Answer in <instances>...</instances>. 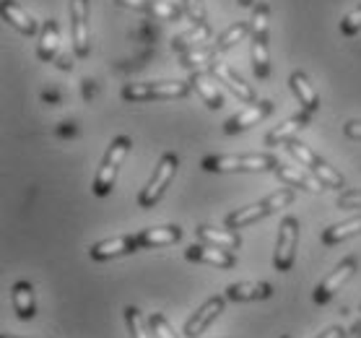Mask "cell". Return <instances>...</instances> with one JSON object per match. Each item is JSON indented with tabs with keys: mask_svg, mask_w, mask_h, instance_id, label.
<instances>
[{
	"mask_svg": "<svg viewBox=\"0 0 361 338\" xmlns=\"http://www.w3.org/2000/svg\"><path fill=\"white\" fill-rule=\"evenodd\" d=\"M219 52L221 50L216 47V42L214 44H203V47H195V50H190V52H182L180 66L188 68V71H200L203 66H214Z\"/></svg>",
	"mask_w": 361,
	"mask_h": 338,
	"instance_id": "obj_28",
	"label": "cell"
},
{
	"mask_svg": "<svg viewBox=\"0 0 361 338\" xmlns=\"http://www.w3.org/2000/svg\"><path fill=\"white\" fill-rule=\"evenodd\" d=\"M214 81H216L214 73H205V71H192V78H190L192 89L197 91V97L205 102V107L221 109L224 97H221V91H219V86H216Z\"/></svg>",
	"mask_w": 361,
	"mask_h": 338,
	"instance_id": "obj_19",
	"label": "cell"
},
{
	"mask_svg": "<svg viewBox=\"0 0 361 338\" xmlns=\"http://www.w3.org/2000/svg\"><path fill=\"white\" fill-rule=\"evenodd\" d=\"M268 34H271V8L268 3L252 6L250 18V37H252V73L265 81L271 76V50H268Z\"/></svg>",
	"mask_w": 361,
	"mask_h": 338,
	"instance_id": "obj_2",
	"label": "cell"
},
{
	"mask_svg": "<svg viewBox=\"0 0 361 338\" xmlns=\"http://www.w3.org/2000/svg\"><path fill=\"white\" fill-rule=\"evenodd\" d=\"M310 125V112H296L294 117H288V120H283V123L279 125V128H273L268 135H265V146H279V143H288V140H294V135L302 128H307Z\"/></svg>",
	"mask_w": 361,
	"mask_h": 338,
	"instance_id": "obj_22",
	"label": "cell"
},
{
	"mask_svg": "<svg viewBox=\"0 0 361 338\" xmlns=\"http://www.w3.org/2000/svg\"><path fill=\"white\" fill-rule=\"evenodd\" d=\"M130 146H133V140L128 138V135H117V138L109 143L107 154L102 159V167L97 169L94 185H91L97 198H107L109 193H112V188H115V182H117V172H120L125 157L130 154Z\"/></svg>",
	"mask_w": 361,
	"mask_h": 338,
	"instance_id": "obj_4",
	"label": "cell"
},
{
	"mask_svg": "<svg viewBox=\"0 0 361 338\" xmlns=\"http://www.w3.org/2000/svg\"><path fill=\"white\" fill-rule=\"evenodd\" d=\"M58 52H60V26L55 18H47L42 24L39 42H37V58L44 60V63H52V60L58 58Z\"/></svg>",
	"mask_w": 361,
	"mask_h": 338,
	"instance_id": "obj_21",
	"label": "cell"
},
{
	"mask_svg": "<svg viewBox=\"0 0 361 338\" xmlns=\"http://www.w3.org/2000/svg\"><path fill=\"white\" fill-rule=\"evenodd\" d=\"M288 83H291V91H294L296 102H299V107H302L304 112L312 115V112L320 109V97H317V91H314V86L310 83V78H307L304 71H294L291 78H288Z\"/></svg>",
	"mask_w": 361,
	"mask_h": 338,
	"instance_id": "obj_18",
	"label": "cell"
},
{
	"mask_svg": "<svg viewBox=\"0 0 361 338\" xmlns=\"http://www.w3.org/2000/svg\"><path fill=\"white\" fill-rule=\"evenodd\" d=\"M281 162L273 154H214L200 162L205 172H276Z\"/></svg>",
	"mask_w": 361,
	"mask_h": 338,
	"instance_id": "obj_1",
	"label": "cell"
},
{
	"mask_svg": "<svg viewBox=\"0 0 361 338\" xmlns=\"http://www.w3.org/2000/svg\"><path fill=\"white\" fill-rule=\"evenodd\" d=\"M343 338H361V320L359 322H353V328L345 333Z\"/></svg>",
	"mask_w": 361,
	"mask_h": 338,
	"instance_id": "obj_41",
	"label": "cell"
},
{
	"mask_svg": "<svg viewBox=\"0 0 361 338\" xmlns=\"http://www.w3.org/2000/svg\"><path fill=\"white\" fill-rule=\"evenodd\" d=\"M356 234H361V216H351V219H345L341 224H333V227L322 231L320 239L325 248H330V245H341V242L356 237Z\"/></svg>",
	"mask_w": 361,
	"mask_h": 338,
	"instance_id": "obj_26",
	"label": "cell"
},
{
	"mask_svg": "<svg viewBox=\"0 0 361 338\" xmlns=\"http://www.w3.org/2000/svg\"><path fill=\"white\" fill-rule=\"evenodd\" d=\"M224 305H226V297L205 299L203 305L197 307V313L188 320V325H185V333H188L190 338H197L205 328H208V325H211V322L216 320V318H219V315L224 313Z\"/></svg>",
	"mask_w": 361,
	"mask_h": 338,
	"instance_id": "obj_15",
	"label": "cell"
},
{
	"mask_svg": "<svg viewBox=\"0 0 361 338\" xmlns=\"http://www.w3.org/2000/svg\"><path fill=\"white\" fill-rule=\"evenodd\" d=\"M58 66L63 68V71H68V68H73V63H68V58H60V60H58Z\"/></svg>",
	"mask_w": 361,
	"mask_h": 338,
	"instance_id": "obj_43",
	"label": "cell"
},
{
	"mask_svg": "<svg viewBox=\"0 0 361 338\" xmlns=\"http://www.w3.org/2000/svg\"><path fill=\"white\" fill-rule=\"evenodd\" d=\"M271 112H273V102H268V99L255 102V104L245 107L242 112L231 115L229 120L224 123V133H226V135H237V133L247 131V128H252V125L263 123V120L271 115Z\"/></svg>",
	"mask_w": 361,
	"mask_h": 338,
	"instance_id": "obj_11",
	"label": "cell"
},
{
	"mask_svg": "<svg viewBox=\"0 0 361 338\" xmlns=\"http://www.w3.org/2000/svg\"><path fill=\"white\" fill-rule=\"evenodd\" d=\"M3 338H16V336H3Z\"/></svg>",
	"mask_w": 361,
	"mask_h": 338,
	"instance_id": "obj_45",
	"label": "cell"
},
{
	"mask_svg": "<svg viewBox=\"0 0 361 338\" xmlns=\"http://www.w3.org/2000/svg\"><path fill=\"white\" fill-rule=\"evenodd\" d=\"M338 208H343V211H353V208H361V190H345L338 195Z\"/></svg>",
	"mask_w": 361,
	"mask_h": 338,
	"instance_id": "obj_35",
	"label": "cell"
},
{
	"mask_svg": "<svg viewBox=\"0 0 361 338\" xmlns=\"http://www.w3.org/2000/svg\"><path fill=\"white\" fill-rule=\"evenodd\" d=\"M58 135H60V138H68V135H75V123H60Z\"/></svg>",
	"mask_w": 361,
	"mask_h": 338,
	"instance_id": "obj_38",
	"label": "cell"
},
{
	"mask_svg": "<svg viewBox=\"0 0 361 338\" xmlns=\"http://www.w3.org/2000/svg\"><path fill=\"white\" fill-rule=\"evenodd\" d=\"M294 198H296L294 188H279L276 193H271L268 198L257 200V203H252V206L231 211V214L226 216V227H229V229H245V227H252V224L263 222L265 216H271V214H276V211H281V208L291 206Z\"/></svg>",
	"mask_w": 361,
	"mask_h": 338,
	"instance_id": "obj_3",
	"label": "cell"
},
{
	"mask_svg": "<svg viewBox=\"0 0 361 338\" xmlns=\"http://www.w3.org/2000/svg\"><path fill=\"white\" fill-rule=\"evenodd\" d=\"M117 6L130 11H140V13H148V0H115Z\"/></svg>",
	"mask_w": 361,
	"mask_h": 338,
	"instance_id": "obj_36",
	"label": "cell"
},
{
	"mask_svg": "<svg viewBox=\"0 0 361 338\" xmlns=\"http://www.w3.org/2000/svg\"><path fill=\"white\" fill-rule=\"evenodd\" d=\"M140 245H138V234H120V237H112V239H102L97 245H91L89 255L91 260H109V258H120V255H130L135 253Z\"/></svg>",
	"mask_w": 361,
	"mask_h": 338,
	"instance_id": "obj_12",
	"label": "cell"
},
{
	"mask_svg": "<svg viewBox=\"0 0 361 338\" xmlns=\"http://www.w3.org/2000/svg\"><path fill=\"white\" fill-rule=\"evenodd\" d=\"M276 177H279L281 182H286L288 188H302V190H307V193H320V190H325V185H322L314 174L304 172L299 167L279 164L276 167Z\"/></svg>",
	"mask_w": 361,
	"mask_h": 338,
	"instance_id": "obj_20",
	"label": "cell"
},
{
	"mask_svg": "<svg viewBox=\"0 0 361 338\" xmlns=\"http://www.w3.org/2000/svg\"><path fill=\"white\" fill-rule=\"evenodd\" d=\"M286 151L296 159V162H299V164L307 167V169H310V172H312L314 177L325 185V188H336V190L343 188V174L336 172V169H333L325 159L317 157L310 146H304V143H299V140H288Z\"/></svg>",
	"mask_w": 361,
	"mask_h": 338,
	"instance_id": "obj_7",
	"label": "cell"
},
{
	"mask_svg": "<svg viewBox=\"0 0 361 338\" xmlns=\"http://www.w3.org/2000/svg\"><path fill=\"white\" fill-rule=\"evenodd\" d=\"M343 133L348 138L361 140V120H348V123L343 125Z\"/></svg>",
	"mask_w": 361,
	"mask_h": 338,
	"instance_id": "obj_37",
	"label": "cell"
},
{
	"mask_svg": "<svg viewBox=\"0 0 361 338\" xmlns=\"http://www.w3.org/2000/svg\"><path fill=\"white\" fill-rule=\"evenodd\" d=\"M296 245H299V222L294 216H283L279 224V239H276V253H273V265L276 271H291L296 258Z\"/></svg>",
	"mask_w": 361,
	"mask_h": 338,
	"instance_id": "obj_8",
	"label": "cell"
},
{
	"mask_svg": "<svg viewBox=\"0 0 361 338\" xmlns=\"http://www.w3.org/2000/svg\"><path fill=\"white\" fill-rule=\"evenodd\" d=\"M211 42V26L208 24H195L190 32L180 34V37H174L172 40V50L174 52H190L195 50V47H203V44H208Z\"/></svg>",
	"mask_w": 361,
	"mask_h": 338,
	"instance_id": "obj_27",
	"label": "cell"
},
{
	"mask_svg": "<svg viewBox=\"0 0 361 338\" xmlns=\"http://www.w3.org/2000/svg\"><path fill=\"white\" fill-rule=\"evenodd\" d=\"M195 234L200 242H205V245H216V248L231 250V253L242 248V239H239L237 229H216V227L203 224V227H197L195 229Z\"/></svg>",
	"mask_w": 361,
	"mask_h": 338,
	"instance_id": "obj_23",
	"label": "cell"
},
{
	"mask_svg": "<svg viewBox=\"0 0 361 338\" xmlns=\"http://www.w3.org/2000/svg\"><path fill=\"white\" fill-rule=\"evenodd\" d=\"M83 97H86V99L94 97V81H91V78H83Z\"/></svg>",
	"mask_w": 361,
	"mask_h": 338,
	"instance_id": "obj_40",
	"label": "cell"
},
{
	"mask_svg": "<svg viewBox=\"0 0 361 338\" xmlns=\"http://www.w3.org/2000/svg\"><path fill=\"white\" fill-rule=\"evenodd\" d=\"M58 99H60L58 91H44V102H52V104H55Z\"/></svg>",
	"mask_w": 361,
	"mask_h": 338,
	"instance_id": "obj_42",
	"label": "cell"
},
{
	"mask_svg": "<svg viewBox=\"0 0 361 338\" xmlns=\"http://www.w3.org/2000/svg\"><path fill=\"white\" fill-rule=\"evenodd\" d=\"M125 320H128V328H130V336L133 338H154L151 328H146V322L140 318V313L135 307H125Z\"/></svg>",
	"mask_w": 361,
	"mask_h": 338,
	"instance_id": "obj_31",
	"label": "cell"
},
{
	"mask_svg": "<svg viewBox=\"0 0 361 338\" xmlns=\"http://www.w3.org/2000/svg\"><path fill=\"white\" fill-rule=\"evenodd\" d=\"M343 336H345V333L341 328H328L325 333H320L317 338H343Z\"/></svg>",
	"mask_w": 361,
	"mask_h": 338,
	"instance_id": "obj_39",
	"label": "cell"
},
{
	"mask_svg": "<svg viewBox=\"0 0 361 338\" xmlns=\"http://www.w3.org/2000/svg\"><path fill=\"white\" fill-rule=\"evenodd\" d=\"M359 32H361V3L351 13H345L343 21H341V34H343V37H353V34H359Z\"/></svg>",
	"mask_w": 361,
	"mask_h": 338,
	"instance_id": "obj_33",
	"label": "cell"
},
{
	"mask_svg": "<svg viewBox=\"0 0 361 338\" xmlns=\"http://www.w3.org/2000/svg\"><path fill=\"white\" fill-rule=\"evenodd\" d=\"M0 16L8 26H13L18 34H24V37H34L37 34V21L32 18V13H26L21 6H18L16 0H3L0 3Z\"/></svg>",
	"mask_w": 361,
	"mask_h": 338,
	"instance_id": "obj_16",
	"label": "cell"
},
{
	"mask_svg": "<svg viewBox=\"0 0 361 338\" xmlns=\"http://www.w3.org/2000/svg\"><path fill=\"white\" fill-rule=\"evenodd\" d=\"M211 73H214L216 81L224 83V86H226V89H229L239 102H245V104H255V91H252V86L242 81V76L234 73V71H231V68L226 66V63H219V60H216L214 66H211Z\"/></svg>",
	"mask_w": 361,
	"mask_h": 338,
	"instance_id": "obj_14",
	"label": "cell"
},
{
	"mask_svg": "<svg viewBox=\"0 0 361 338\" xmlns=\"http://www.w3.org/2000/svg\"><path fill=\"white\" fill-rule=\"evenodd\" d=\"M192 91V83L185 81H143V83H125L123 99L125 102H166V99H182Z\"/></svg>",
	"mask_w": 361,
	"mask_h": 338,
	"instance_id": "obj_5",
	"label": "cell"
},
{
	"mask_svg": "<svg viewBox=\"0 0 361 338\" xmlns=\"http://www.w3.org/2000/svg\"><path fill=\"white\" fill-rule=\"evenodd\" d=\"M182 8H185V13H188V18L192 24H208V21H205L203 0H182Z\"/></svg>",
	"mask_w": 361,
	"mask_h": 338,
	"instance_id": "obj_34",
	"label": "cell"
},
{
	"mask_svg": "<svg viewBox=\"0 0 361 338\" xmlns=\"http://www.w3.org/2000/svg\"><path fill=\"white\" fill-rule=\"evenodd\" d=\"M182 239L180 227H151V229H143L138 234V245L146 250L154 248H166V245H174Z\"/></svg>",
	"mask_w": 361,
	"mask_h": 338,
	"instance_id": "obj_24",
	"label": "cell"
},
{
	"mask_svg": "<svg viewBox=\"0 0 361 338\" xmlns=\"http://www.w3.org/2000/svg\"><path fill=\"white\" fill-rule=\"evenodd\" d=\"M185 258L192 260V263H205L214 265V268H234L237 265V255L231 250L216 248V245H190L185 250Z\"/></svg>",
	"mask_w": 361,
	"mask_h": 338,
	"instance_id": "obj_13",
	"label": "cell"
},
{
	"mask_svg": "<svg viewBox=\"0 0 361 338\" xmlns=\"http://www.w3.org/2000/svg\"><path fill=\"white\" fill-rule=\"evenodd\" d=\"M281 338H291V336H281Z\"/></svg>",
	"mask_w": 361,
	"mask_h": 338,
	"instance_id": "obj_46",
	"label": "cell"
},
{
	"mask_svg": "<svg viewBox=\"0 0 361 338\" xmlns=\"http://www.w3.org/2000/svg\"><path fill=\"white\" fill-rule=\"evenodd\" d=\"M247 34H250V24H247V21H237V24H231L229 29H226V32L221 34V37H219V42H216V47H219V50H231V47H234V44H239V42L245 40Z\"/></svg>",
	"mask_w": 361,
	"mask_h": 338,
	"instance_id": "obj_30",
	"label": "cell"
},
{
	"mask_svg": "<svg viewBox=\"0 0 361 338\" xmlns=\"http://www.w3.org/2000/svg\"><path fill=\"white\" fill-rule=\"evenodd\" d=\"M71 42H73L75 58L91 55V32H89V0H71Z\"/></svg>",
	"mask_w": 361,
	"mask_h": 338,
	"instance_id": "obj_9",
	"label": "cell"
},
{
	"mask_svg": "<svg viewBox=\"0 0 361 338\" xmlns=\"http://www.w3.org/2000/svg\"><path fill=\"white\" fill-rule=\"evenodd\" d=\"M148 13L161 21H182V16H188L182 3H172V0H148Z\"/></svg>",
	"mask_w": 361,
	"mask_h": 338,
	"instance_id": "obj_29",
	"label": "cell"
},
{
	"mask_svg": "<svg viewBox=\"0 0 361 338\" xmlns=\"http://www.w3.org/2000/svg\"><path fill=\"white\" fill-rule=\"evenodd\" d=\"M177 167H180V159L177 154H164V157L159 159L157 169L151 174V180L143 190H140L138 195V206L140 208H154L161 200V195L166 193L169 188V182L174 180V174H177Z\"/></svg>",
	"mask_w": 361,
	"mask_h": 338,
	"instance_id": "obj_6",
	"label": "cell"
},
{
	"mask_svg": "<svg viewBox=\"0 0 361 338\" xmlns=\"http://www.w3.org/2000/svg\"><path fill=\"white\" fill-rule=\"evenodd\" d=\"M356 268H359V260L356 258H345V260H341V263L336 265V271L330 273L328 279L322 281V284H317V289H314V302L317 305H328L330 299L336 297L338 291H341V286H343L345 281L351 279L353 273H356Z\"/></svg>",
	"mask_w": 361,
	"mask_h": 338,
	"instance_id": "obj_10",
	"label": "cell"
},
{
	"mask_svg": "<svg viewBox=\"0 0 361 338\" xmlns=\"http://www.w3.org/2000/svg\"><path fill=\"white\" fill-rule=\"evenodd\" d=\"M11 302L21 320H32L37 315V302H34V286L29 281H16L11 289Z\"/></svg>",
	"mask_w": 361,
	"mask_h": 338,
	"instance_id": "obj_25",
	"label": "cell"
},
{
	"mask_svg": "<svg viewBox=\"0 0 361 338\" xmlns=\"http://www.w3.org/2000/svg\"><path fill=\"white\" fill-rule=\"evenodd\" d=\"M271 294L273 286L265 281H239V284L226 286L224 297L231 299V302H257V299H268Z\"/></svg>",
	"mask_w": 361,
	"mask_h": 338,
	"instance_id": "obj_17",
	"label": "cell"
},
{
	"mask_svg": "<svg viewBox=\"0 0 361 338\" xmlns=\"http://www.w3.org/2000/svg\"><path fill=\"white\" fill-rule=\"evenodd\" d=\"M239 6H242V8H252L255 6V0H237Z\"/></svg>",
	"mask_w": 361,
	"mask_h": 338,
	"instance_id": "obj_44",
	"label": "cell"
},
{
	"mask_svg": "<svg viewBox=\"0 0 361 338\" xmlns=\"http://www.w3.org/2000/svg\"><path fill=\"white\" fill-rule=\"evenodd\" d=\"M148 328H151L154 338H177L174 328L169 325V320H166L161 313H151V318H148Z\"/></svg>",
	"mask_w": 361,
	"mask_h": 338,
	"instance_id": "obj_32",
	"label": "cell"
}]
</instances>
